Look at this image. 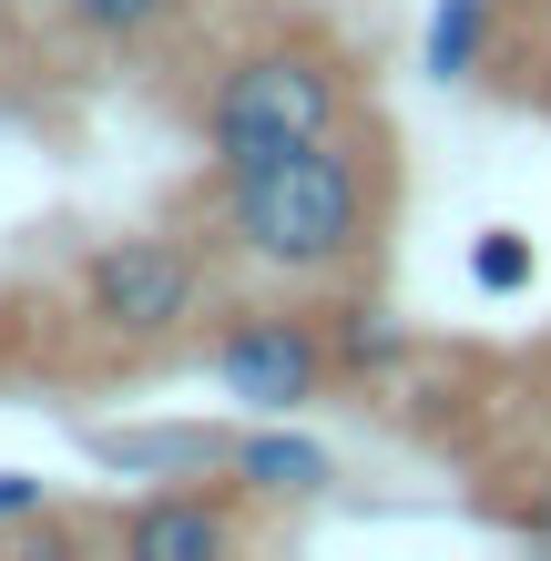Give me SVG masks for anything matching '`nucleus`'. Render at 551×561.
<instances>
[{
  "mask_svg": "<svg viewBox=\"0 0 551 561\" xmlns=\"http://www.w3.org/2000/svg\"><path fill=\"white\" fill-rule=\"evenodd\" d=\"M174 11H184V0H61V21L92 31V42H153Z\"/></svg>",
  "mask_w": 551,
  "mask_h": 561,
  "instance_id": "6e6552de",
  "label": "nucleus"
},
{
  "mask_svg": "<svg viewBox=\"0 0 551 561\" xmlns=\"http://www.w3.org/2000/svg\"><path fill=\"white\" fill-rule=\"evenodd\" d=\"M0 31H11V0H0Z\"/></svg>",
  "mask_w": 551,
  "mask_h": 561,
  "instance_id": "ddd939ff",
  "label": "nucleus"
},
{
  "mask_svg": "<svg viewBox=\"0 0 551 561\" xmlns=\"http://www.w3.org/2000/svg\"><path fill=\"white\" fill-rule=\"evenodd\" d=\"M480 42H491V0H439L429 11V72L439 82L480 72Z\"/></svg>",
  "mask_w": 551,
  "mask_h": 561,
  "instance_id": "0eeeda50",
  "label": "nucleus"
},
{
  "mask_svg": "<svg viewBox=\"0 0 551 561\" xmlns=\"http://www.w3.org/2000/svg\"><path fill=\"white\" fill-rule=\"evenodd\" d=\"M368 236H378V153L347 123L225 174V245L266 276H337L368 255Z\"/></svg>",
  "mask_w": 551,
  "mask_h": 561,
  "instance_id": "f257e3e1",
  "label": "nucleus"
},
{
  "mask_svg": "<svg viewBox=\"0 0 551 561\" xmlns=\"http://www.w3.org/2000/svg\"><path fill=\"white\" fill-rule=\"evenodd\" d=\"M328 368H337V347L317 337L307 317L245 307V317L215 327V378H225V399H245V409H266V419L307 409L317 388H328Z\"/></svg>",
  "mask_w": 551,
  "mask_h": 561,
  "instance_id": "20e7f679",
  "label": "nucleus"
},
{
  "mask_svg": "<svg viewBox=\"0 0 551 561\" xmlns=\"http://www.w3.org/2000/svg\"><path fill=\"white\" fill-rule=\"evenodd\" d=\"M236 470H245V490L307 501V490H328V449H317V439H286V428H255V439H236Z\"/></svg>",
  "mask_w": 551,
  "mask_h": 561,
  "instance_id": "423d86ee",
  "label": "nucleus"
},
{
  "mask_svg": "<svg viewBox=\"0 0 551 561\" xmlns=\"http://www.w3.org/2000/svg\"><path fill=\"white\" fill-rule=\"evenodd\" d=\"M337 357H347V368H399L409 337H399V327H378V317H347L337 327Z\"/></svg>",
  "mask_w": 551,
  "mask_h": 561,
  "instance_id": "9d476101",
  "label": "nucleus"
},
{
  "mask_svg": "<svg viewBox=\"0 0 551 561\" xmlns=\"http://www.w3.org/2000/svg\"><path fill=\"white\" fill-rule=\"evenodd\" d=\"M82 317L103 337H134V347L184 337L205 317V266L174 236H113L103 255H82Z\"/></svg>",
  "mask_w": 551,
  "mask_h": 561,
  "instance_id": "7ed1b4c3",
  "label": "nucleus"
},
{
  "mask_svg": "<svg viewBox=\"0 0 551 561\" xmlns=\"http://www.w3.org/2000/svg\"><path fill=\"white\" fill-rule=\"evenodd\" d=\"M21 511H42V480H21V470H0V520H21Z\"/></svg>",
  "mask_w": 551,
  "mask_h": 561,
  "instance_id": "9b49d317",
  "label": "nucleus"
},
{
  "mask_svg": "<svg viewBox=\"0 0 551 561\" xmlns=\"http://www.w3.org/2000/svg\"><path fill=\"white\" fill-rule=\"evenodd\" d=\"M113 541L134 551V561H225V551H236V511L205 501V490H164V501L123 511Z\"/></svg>",
  "mask_w": 551,
  "mask_h": 561,
  "instance_id": "39448f33",
  "label": "nucleus"
},
{
  "mask_svg": "<svg viewBox=\"0 0 551 561\" xmlns=\"http://www.w3.org/2000/svg\"><path fill=\"white\" fill-rule=\"evenodd\" d=\"M510 531H531V541H551V501H521V511H510Z\"/></svg>",
  "mask_w": 551,
  "mask_h": 561,
  "instance_id": "f8f14e48",
  "label": "nucleus"
},
{
  "mask_svg": "<svg viewBox=\"0 0 551 561\" xmlns=\"http://www.w3.org/2000/svg\"><path fill=\"white\" fill-rule=\"evenodd\" d=\"M531 266H541V255H531V236H510V225H491V236L470 245V276L491 286V296H510V286H531Z\"/></svg>",
  "mask_w": 551,
  "mask_h": 561,
  "instance_id": "1a4fd4ad",
  "label": "nucleus"
},
{
  "mask_svg": "<svg viewBox=\"0 0 551 561\" xmlns=\"http://www.w3.org/2000/svg\"><path fill=\"white\" fill-rule=\"evenodd\" d=\"M337 123H347V72L328 42H255L205 92V163L245 174V163L297 153L317 134H337Z\"/></svg>",
  "mask_w": 551,
  "mask_h": 561,
  "instance_id": "f03ea898",
  "label": "nucleus"
}]
</instances>
